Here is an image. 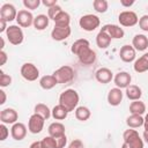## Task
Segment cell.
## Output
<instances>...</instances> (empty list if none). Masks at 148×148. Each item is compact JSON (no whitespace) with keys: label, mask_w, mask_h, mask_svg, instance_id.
Returning a JSON list of instances; mask_svg holds the SVG:
<instances>
[{"label":"cell","mask_w":148,"mask_h":148,"mask_svg":"<svg viewBox=\"0 0 148 148\" xmlns=\"http://www.w3.org/2000/svg\"><path fill=\"white\" fill-rule=\"evenodd\" d=\"M80 101V96L75 89H66L59 96V104L64 106L68 112L75 111Z\"/></svg>","instance_id":"obj_1"},{"label":"cell","mask_w":148,"mask_h":148,"mask_svg":"<svg viewBox=\"0 0 148 148\" xmlns=\"http://www.w3.org/2000/svg\"><path fill=\"white\" fill-rule=\"evenodd\" d=\"M124 142L121 148H143V140L134 128H128L123 134Z\"/></svg>","instance_id":"obj_2"},{"label":"cell","mask_w":148,"mask_h":148,"mask_svg":"<svg viewBox=\"0 0 148 148\" xmlns=\"http://www.w3.org/2000/svg\"><path fill=\"white\" fill-rule=\"evenodd\" d=\"M101 24V20L97 15L94 14H86L80 17L79 25L84 31H94L96 30Z\"/></svg>","instance_id":"obj_3"},{"label":"cell","mask_w":148,"mask_h":148,"mask_svg":"<svg viewBox=\"0 0 148 148\" xmlns=\"http://www.w3.org/2000/svg\"><path fill=\"white\" fill-rule=\"evenodd\" d=\"M6 37L12 45H20L24 39L23 30L20 25H9L6 30Z\"/></svg>","instance_id":"obj_4"},{"label":"cell","mask_w":148,"mask_h":148,"mask_svg":"<svg viewBox=\"0 0 148 148\" xmlns=\"http://www.w3.org/2000/svg\"><path fill=\"white\" fill-rule=\"evenodd\" d=\"M53 76L58 83H68L74 79V69L68 65H64L53 72Z\"/></svg>","instance_id":"obj_5"},{"label":"cell","mask_w":148,"mask_h":148,"mask_svg":"<svg viewBox=\"0 0 148 148\" xmlns=\"http://www.w3.org/2000/svg\"><path fill=\"white\" fill-rule=\"evenodd\" d=\"M20 73L27 81H36L39 76V69L32 62H25L21 66Z\"/></svg>","instance_id":"obj_6"},{"label":"cell","mask_w":148,"mask_h":148,"mask_svg":"<svg viewBox=\"0 0 148 148\" xmlns=\"http://www.w3.org/2000/svg\"><path fill=\"white\" fill-rule=\"evenodd\" d=\"M118 21L123 27H134L139 23V17L133 10H124L118 15Z\"/></svg>","instance_id":"obj_7"},{"label":"cell","mask_w":148,"mask_h":148,"mask_svg":"<svg viewBox=\"0 0 148 148\" xmlns=\"http://www.w3.org/2000/svg\"><path fill=\"white\" fill-rule=\"evenodd\" d=\"M44 123H45V119L42 116L34 113L30 116V118L28 120V131L32 134H38L43 131Z\"/></svg>","instance_id":"obj_8"},{"label":"cell","mask_w":148,"mask_h":148,"mask_svg":"<svg viewBox=\"0 0 148 148\" xmlns=\"http://www.w3.org/2000/svg\"><path fill=\"white\" fill-rule=\"evenodd\" d=\"M34 20H35V17H34L32 13L27 9L18 10L17 16H16L17 25H20L21 28H29L30 25H34Z\"/></svg>","instance_id":"obj_9"},{"label":"cell","mask_w":148,"mask_h":148,"mask_svg":"<svg viewBox=\"0 0 148 148\" xmlns=\"http://www.w3.org/2000/svg\"><path fill=\"white\" fill-rule=\"evenodd\" d=\"M76 57L82 65H92L96 61V52L90 49V46H87L81 50Z\"/></svg>","instance_id":"obj_10"},{"label":"cell","mask_w":148,"mask_h":148,"mask_svg":"<svg viewBox=\"0 0 148 148\" xmlns=\"http://www.w3.org/2000/svg\"><path fill=\"white\" fill-rule=\"evenodd\" d=\"M17 13L18 12L16 10L15 6L12 3H3L0 8V17L6 20L7 22H12V21L16 20Z\"/></svg>","instance_id":"obj_11"},{"label":"cell","mask_w":148,"mask_h":148,"mask_svg":"<svg viewBox=\"0 0 148 148\" xmlns=\"http://www.w3.org/2000/svg\"><path fill=\"white\" fill-rule=\"evenodd\" d=\"M17 119H18V113L16 110L12 109V108H7V109H3L1 110L0 112V120L2 124H12L14 125L15 123H17Z\"/></svg>","instance_id":"obj_12"},{"label":"cell","mask_w":148,"mask_h":148,"mask_svg":"<svg viewBox=\"0 0 148 148\" xmlns=\"http://www.w3.org/2000/svg\"><path fill=\"white\" fill-rule=\"evenodd\" d=\"M72 34L71 27H54L51 31V37L53 40L61 42L67 39Z\"/></svg>","instance_id":"obj_13"},{"label":"cell","mask_w":148,"mask_h":148,"mask_svg":"<svg viewBox=\"0 0 148 148\" xmlns=\"http://www.w3.org/2000/svg\"><path fill=\"white\" fill-rule=\"evenodd\" d=\"M132 81V76L127 72H119L113 76V82L117 88L119 89H126Z\"/></svg>","instance_id":"obj_14"},{"label":"cell","mask_w":148,"mask_h":148,"mask_svg":"<svg viewBox=\"0 0 148 148\" xmlns=\"http://www.w3.org/2000/svg\"><path fill=\"white\" fill-rule=\"evenodd\" d=\"M101 29L104 30L112 39H120L125 36L124 29L120 28V25H118V24H105Z\"/></svg>","instance_id":"obj_15"},{"label":"cell","mask_w":148,"mask_h":148,"mask_svg":"<svg viewBox=\"0 0 148 148\" xmlns=\"http://www.w3.org/2000/svg\"><path fill=\"white\" fill-rule=\"evenodd\" d=\"M95 79L102 84H106L113 80V73L106 67H101L95 72Z\"/></svg>","instance_id":"obj_16"},{"label":"cell","mask_w":148,"mask_h":148,"mask_svg":"<svg viewBox=\"0 0 148 148\" xmlns=\"http://www.w3.org/2000/svg\"><path fill=\"white\" fill-rule=\"evenodd\" d=\"M119 57L124 62H132L135 61L136 51L132 45H123L119 51Z\"/></svg>","instance_id":"obj_17"},{"label":"cell","mask_w":148,"mask_h":148,"mask_svg":"<svg viewBox=\"0 0 148 148\" xmlns=\"http://www.w3.org/2000/svg\"><path fill=\"white\" fill-rule=\"evenodd\" d=\"M123 97H124V92L121 91V89L114 87V88H112V89L109 90L106 98H108V103L111 106H118L121 103Z\"/></svg>","instance_id":"obj_18"},{"label":"cell","mask_w":148,"mask_h":148,"mask_svg":"<svg viewBox=\"0 0 148 148\" xmlns=\"http://www.w3.org/2000/svg\"><path fill=\"white\" fill-rule=\"evenodd\" d=\"M10 135L16 141L23 140L27 135V126L23 123H15L10 128Z\"/></svg>","instance_id":"obj_19"},{"label":"cell","mask_w":148,"mask_h":148,"mask_svg":"<svg viewBox=\"0 0 148 148\" xmlns=\"http://www.w3.org/2000/svg\"><path fill=\"white\" fill-rule=\"evenodd\" d=\"M47 132H49V135L57 139V138H60L62 135H65V132H66V128H65V125L60 121H54L52 124L49 125L47 127Z\"/></svg>","instance_id":"obj_20"},{"label":"cell","mask_w":148,"mask_h":148,"mask_svg":"<svg viewBox=\"0 0 148 148\" xmlns=\"http://www.w3.org/2000/svg\"><path fill=\"white\" fill-rule=\"evenodd\" d=\"M132 46L135 51H145L148 47V37L143 34H136L132 39Z\"/></svg>","instance_id":"obj_21"},{"label":"cell","mask_w":148,"mask_h":148,"mask_svg":"<svg viewBox=\"0 0 148 148\" xmlns=\"http://www.w3.org/2000/svg\"><path fill=\"white\" fill-rule=\"evenodd\" d=\"M125 95L130 101H139L142 96V90L139 86L136 84H130L126 89H125Z\"/></svg>","instance_id":"obj_22"},{"label":"cell","mask_w":148,"mask_h":148,"mask_svg":"<svg viewBox=\"0 0 148 148\" xmlns=\"http://www.w3.org/2000/svg\"><path fill=\"white\" fill-rule=\"evenodd\" d=\"M133 68L136 73H145L148 71V52L142 54L140 58L135 59Z\"/></svg>","instance_id":"obj_23"},{"label":"cell","mask_w":148,"mask_h":148,"mask_svg":"<svg viewBox=\"0 0 148 148\" xmlns=\"http://www.w3.org/2000/svg\"><path fill=\"white\" fill-rule=\"evenodd\" d=\"M111 40H112V38L104 31V30H99L98 31V34H97V36H96V44H97V46L99 47V49H106V47H109L110 46V44H111Z\"/></svg>","instance_id":"obj_24"},{"label":"cell","mask_w":148,"mask_h":148,"mask_svg":"<svg viewBox=\"0 0 148 148\" xmlns=\"http://www.w3.org/2000/svg\"><path fill=\"white\" fill-rule=\"evenodd\" d=\"M58 84V81L56 80V77L53 76V74L51 75H44L39 79V86L42 89L44 90H50L52 88H54Z\"/></svg>","instance_id":"obj_25"},{"label":"cell","mask_w":148,"mask_h":148,"mask_svg":"<svg viewBox=\"0 0 148 148\" xmlns=\"http://www.w3.org/2000/svg\"><path fill=\"white\" fill-rule=\"evenodd\" d=\"M126 124L128 126V128H139L141 126H143L145 124V118L140 114H131L126 118Z\"/></svg>","instance_id":"obj_26"},{"label":"cell","mask_w":148,"mask_h":148,"mask_svg":"<svg viewBox=\"0 0 148 148\" xmlns=\"http://www.w3.org/2000/svg\"><path fill=\"white\" fill-rule=\"evenodd\" d=\"M54 22V27H69L71 23V15L67 12H61L59 13L56 18L53 20Z\"/></svg>","instance_id":"obj_27"},{"label":"cell","mask_w":148,"mask_h":148,"mask_svg":"<svg viewBox=\"0 0 148 148\" xmlns=\"http://www.w3.org/2000/svg\"><path fill=\"white\" fill-rule=\"evenodd\" d=\"M49 23H50V18L45 14H39L34 20V27H35L36 30H39V31H42L45 28H47Z\"/></svg>","instance_id":"obj_28"},{"label":"cell","mask_w":148,"mask_h":148,"mask_svg":"<svg viewBox=\"0 0 148 148\" xmlns=\"http://www.w3.org/2000/svg\"><path fill=\"white\" fill-rule=\"evenodd\" d=\"M68 113H69V112H68L64 106H61L60 104L56 105V106L51 110V116H52L53 119H56V120H64V119H66L67 116H68Z\"/></svg>","instance_id":"obj_29"},{"label":"cell","mask_w":148,"mask_h":148,"mask_svg":"<svg viewBox=\"0 0 148 148\" xmlns=\"http://www.w3.org/2000/svg\"><path fill=\"white\" fill-rule=\"evenodd\" d=\"M130 112L131 114H140L142 116L146 112V104L142 101H133L130 104Z\"/></svg>","instance_id":"obj_30"},{"label":"cell","mask_w":148,"mask_h":148,"mask_svg":"<svg viewBox=\"0 0 148 148\" xmlns=\"http://www.w3.org/2000/svg\"><path fill=\"white\" fill-rule=\"evenodd\" d=\"M74 112H75V118L77 120H80V121H87L91 116L90 110L87 106H83V105L82 106H77Z\"/></svg>","instance_id":"obj_31"},{"label":"cell","mask_w":148,"mask_h":148,"mask_svg":"<svg viewBox=\"0 0 148 148\" xmlns=\"http://www.w3.org/2000/svg\"><path fill=\"white\" fill-rule=\"evenodd\" d=\"M87 46H90L89 40L86 39V38H80V39H76V40L73 43V45H72V47H71V51H72L73 54L77 56V53H79L81 50H83L84 47H87Z\"/></svg>","instance_id":"obj_32"},{"label":"cell","mask_w":148,"mask_h":148,"mask_svg":"<svg viewBox=\"0 0 148 148\" xmlns=\"http://www.w3.org/2000/svg\"><path fill=\"white\" fill-rule=\"evenodd\" d=\"M34 111H35L34 113H37V114L42 116L45 120L51 117V110H50V108H49L46 104H44V103H38V104H36Z\"/></svg>","instance_id":"obj_33"},{"label":"cell","mask_w":148,"mask_h":148,"mask_svg":"<svg viewBox=\"0 0 148 148\" xmlns=\"http://www.w3.org/2000/svg\"><path fill=\"white\" fill-rule=\"evenodd\" d=\"M92 7L97 13H105L109 8V3L106 0H94Z\"/></svg>","instance_id":"obj_34"},{"label":"cell","mask_w":148,"mask_h":148,"mask_svg":"<svg viewBox=\"0 0 148 148\" xmlns=\"http://www.w3.org/2000/svg\"><path fill=\"white\" fill-rule=\"evenodd\" d=\"M40 143L43 148H57V140L50 135L43 138L40 140Z\"/></svg>","instance_id":"obj_35"},{"label":"cell","mask_w":148,"mask_h":148,"mask_svg":"<svg viewBox=\"0 0 148 148\" xmlns=\"http://www.w3.org/2000/svg\"><path fill=\"white\" fill-rule=\"evenodd\" d=\"M12 83V76L6 74L2 69L0 71V87L1 88H5V87H8L10 86Z\"/></svg>","instance_id":"obj_36"},{"label":"cell","mask_w":148,"mask_h":148,"mask_svg":"<svg viewBox=\"0 0 148 148\" xmlns=\"http://www.w3.org/2000/svg\"><path fill=\"white\" fill-rule=\"evenodd\" d=\"M40 3H42L40 0H23V6L25 7L27 10H28V9H29V10L37 9Z\"/></svg>","instance_id":"obj_37"},{"label":"cell","mask_w":148,"mask_h":148,"mask_svg":"<svg viewBox=\"0 0 148 148\" xmlns=\"http://www.w3.org/2000/svg\"><path fill=\"white\" fill-rule=\"evenodd\" d=\"M61 12H62V8L59 5H56V6H53V7H51V8L47 9V16H49L50 20H54L56 16L59 13H61Z\"/></svg>","instance_id":"obj_38"},{"label":"cell","mask_w":148,"mask_h":148,"mask_svg":"<svg viewBox=\"0 0 148 148\" xmlns=\"http://www.w3.org/2000/svg\"><path fill=\"white\" fill-rule=\"evenodd\" d=\"M139 28L142 31H147L148 32V15H142L139 18Z\"/></svg>","instance_id":"obj_39"},{"label":"cell","mask_w":148,"mask_h":148,"mask_svg":"<svg viewBox=\"0 0 148 148\" xmlns=\"http://www.w3.org/2000/svg\"><path fill=\"white\" fill-rule=\"evenodd\" d=\"M8 135H9V130L7 128L6 124H1L0 125V140L5 141Z\"/></svg>","instance_id":"obj_40"},{"label":"cell","mask_w":148,"mask_h":148,"mask_svg":"<svg viewBox=\"0 0 148 148\" xmlns=\"http://www.w3.org/2000/svg\"><path fill=\"white\" fill-rule=\"evenodd\" d=\"M57 148H65L66 145H67V136L66 134L60 136V138H57Z\"/></svg>","instance_id":"obj_41"},{"label":"cell","mask_w":148,"mask_h":148,"mask_svg":"<svg viewBox=\"0 0 148 148\" xmlns=\"http://www.w3.org/2000/svg\"><path fill=\"white\" fill-rule=\"evenodd\" d=\"M69 147H71V148H83V143H82L81 140L75 139V140H73V141L69 143Z\"/></svg>","instance_id":"obj_42"},{"label":"cell","mask_w":148,"mask_h":148,"mask_svg":"<svg viewBox=\"0 0 148 148\" xmlns=\"http://www.w3.org/2000/svg\"><path fill=\"white\" fill-rule=\"evenodd\" d=\"M42 3H43L45 7L51 8V7L56 6V5H58V1H57V0H43V1H42Z\"/></svg>","instance_id":"obj_43"},{"label":"cell","mask_w":148,"mask_h":148,"mask_svg":"<svg viewBox=\"0 0 148 148\" xmlns=\"http://www.w3.org/2000/svg\"><path fill=\"white\" fill-rule=\"evenodd\" d=\"M7 59H8L7 53H6L3 50H1V51H0V65H1V66L5 65V64L7 62Z\"/></svg>","instance_id":"obj_44"},{"label":"cell","mask_w":148,"mask_h":148,"mask_svg":"<svg viewBox=\"0 0 148 148\" xmlns=\"http://www.w3.org/2000/svg\"><path fill=\"white\" fill-rule=\"evenodd\" d=\"M7 28H8L7 27V21L0 17V32H6Z\"/></svg>","instance_id":"obj_45"},{"label":"cell","mask_w":148,"mask_h":148,"mask_svg":"<svg viewBox=\"0 0 148 148\" xmlns=\"http://www.w3.org/2000/svg\"><path fill=\"white\" fill-rule=\"evenodd\" d=\"M134 0H120V5L123 6V7H131V6H133L134 5Z\"/></svg>","instance_id":"obj_46"},{"label":"cell","mask_w":148,"mask_h":148,"mask_svg":"<svg viewBox=\"0 0 148 148\" xmlns=\"http://www.w3.org/2000/svg\"><path fill=\"white\" fill-rule=\"evenodd\" d=\"M0 96H1L0 104L2 105V104H5V103H6V99H7V96H6V92H5V90H3V89H1V90H0Z\"/></svg>","instance_id":"obj_47"},{"label":"cell","mask_w":148,"mask_h":148,"mask_svg":"<svg viewBox=\"0 0 148 148\" xmlns=\"http://www.w3.org/2000/svg\"><path fill=\"white\" fill-rule=\"evenodd\" d=\"M29 148H43V147H42L40 141H35V142H32V143L30 145Z\"/></svg>","instance_id":"obj_48"},{"label":"cell","mask_w":148,"mask_h":148,"mask_svg":"<svg viewBox=\"0 0 148 148\" xmlns=\"http://www.w3.org/2000/svg\"><path fill=\"white\" fill-rule=\"evenodd\" d=\"M142 136H143V140L148 143V132H146V131H143V134H142Z\"/></svg>","instance_id":"obj_49"},{"label":"cell","mask_w":148,"mask_h":148,"mask_svg":"<svg viewBox=\"0 0 148 148\" xmlns=\"http://www.w3.org/2000/svg\"><path fill=\"white\" fill-rule=\"evenodd\" d=\"M3 47H5V39L1 37V50H3Z\"/></svg>","instance_id":"obj_50"},{"label":"cell","mask_w":148,"mask_h":148,"mask_svg":"<svg viewBox=\"0 0 148 148\" xmlns=\"http://www.w3.org/2000/svg\"><path fill=\"white\" fill-rule=\"evenodd\" d=\"M145 124H147V125H148V113L145 116Z\"/></svg>","instance_id":"obj_51"},{"label":"cell","mask_w":148,"mask_h":148,"mask_svg":"<svg viewBox=\"0 0 148 148\" xmlns=\"http://www.w3.org/2000/svg\"><path fill=\"white\" fill-rule=\"evenodd\" d=\"M68 148H71V147H69V146H68Z\"/></svg>","instance_id":"obj_52"}]
</instances>
